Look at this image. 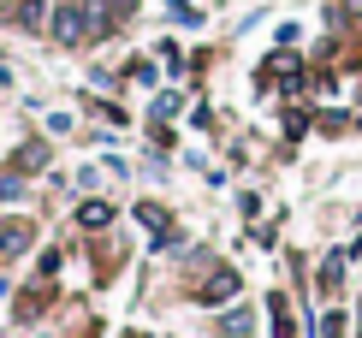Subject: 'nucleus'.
<instances>
[{
  "label": "nucleus",
  "mask_w": 362,
  "mask_h": 338,
  "mask_svg": "<svg viewBox=\"0 0 362 338\" xmlns=\"http://www.w3.org/2000/svg\"><path fill=\"white\" fill-rule=\"evenodd\" d=\"M18 250H30V226H6L0 232V255H18Z\"/></svg>",
  "instance_id": "5"
},
{
  "label": "nucleus",
  "mask_w": 362,
  "mask_h": 338,
  "mask_svg": "<svg viewBox=\"0 0 362 338\" xmlns=\"http://www.w3.org/2000/svg\"><path fill=\"white\" fill-rule=\"evenodd\" d=\"M232 297H238V273H226V267H220L214 279L202 285V303H232Z\"/></svg>",
  "instance_id": "2"
},
{
  "label": "nucleus",
  "mask_w": 362,
  "mask_h": 338,
  "mask_svg": "<svg viewBox=\"0 0 362 338\" xmlns=\"http://www.w3.org/2000/svg\"><path fill=\"white\" fill-rule=\"evenodd\" d=\"M220 338H250V315H244V309L226 315V320H220Z\"/></svg>",
  "instance_id": "6"
},
{
  "label": "nucleus",
  "mask_w": 362,
  "mask_h": 338,
  "mask_svg": "<svg viewBox=\"0 0 362 338\" xmlns=\"http://www.w3.org/2000/svg\"><path fill=\"white\" fill-rule=\"evenodd\" d=\"M18 18H24L30 30H36V24H42V0H24V6H18Z\"/></svg>",
  "instance_id": "8"
},
{
  "label": "nucleus",
  "mask_w": 362,
  "mask_h": 338,
  "mask_svg": "<svg viewBox=\"0 0 362 338\" xmlns=\"http://www.w3.org/2000/svg\"><path fill=\"white\" fill-rule=\"evenodd\" d=\"M36 166H48V148H42V143H30L24 155H18V173H36Z\"/></svg>",
  "instance_id": "7"
},
{
  "label": "nucleus",
  "mask_w": 362,
  "mask_h": 338,
  "mask_svg": "<svg viewBox=\"0 0 362 338\" xmlns=\"http://www.w3.org/2000/svg\"><path fill=\"white\" fill-rule=\"evenodd\" d=\"M54 42H66V48L89 42V12H83V0H59V6H54Z\"/></svg>",
  "instance_id": "1"
},
{
  "label": "nucleus",
  "mask_w": 362,
  "mask_h": 338,
  "mask_svg": "<svg viewBox=\"0 0 362 338\" xmlns=\"http://www.w3.org/2000/svg\"><path fill=\"white\" fill-rule=\"evenodd\" d=\"M339 279H344V250H333L321 261V291H339Z\"/></svg>",
  "instance_id": "4"
},
{
  "label": "nucleus",
  "mask_w": 362,
  "mask_h": 338,
  "mask_svg": "<svg viewBox=\"0 0 362 338\" xmlns=\"http://www.w3.org/2000/svg\"><path fill=\"white\" fill-rule=\"evenodd\" d=\"M78 226H83V232H101V226H113V202H83V208H78Z\"/></svg>",
  "instance_id": "3"
}]
</instances>
